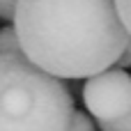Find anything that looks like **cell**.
Wrapping results in <instances>:
<instances>
[{
	"mask_svg": "<svg viewBox=\"0 0 131 131\" xmlns=\"http://www.w3.org/2000/svg\"><path fill=\"white\" fill-rule=\"evenodd\" d=\"M14 30L25 60L60 81L108 71L131 41L115 0H18Z\"/></svg>",
	"mask_w": 131,
	"mask_h": 131,
	"instance_id": "6da1fadb",
	"label": "cell"
},
{
	"mask_svg": "<svg viewBox=\"0 0 131 131\" xmlns=\"http://www.w3.org/2000/svg\"><path fill=\"white\" fill-rule=\"evenodd\" d=\"M69 88L30 60L0 58V131H69Z\"/></svg>",
	"mask_w": 131,
	"mask_h": 131,
	"instance_id": "7a4b0ae2",
	"label": "cell"
},
{
	"mask_svg": "<svg viewBox=\"0 0 131 131\" xmlns=\"http://www.w3.org/2000/svg\"><path fill=\"white\" fill-rule=\"evenodd\" d=\"M83 104L99 124L120 122L131 115V74L124 69H108L85 81Z\"/></svg>",
	"mask_w": 131,
	"mask_h": 131,
	"instance_id": "3957f363",
	"label": "cell"
},
{
	"mask_svg": "<svg viewBox=\"0 0 131 131\" xmlns=\"http://www.w3.org/2000/svg\"><path fill=\"white\" fill-rule=\"evenodd\" d=\"M21 55H23V51H21V41H18L14 25L0 28V58H21Z\"/></svg>",
	"mask_w": 131,
	"mask_h": 131,
	"instance_id": "277c9868",
	"label": "cell"
},
{
	"mask_svg": "<svg viewBox=\"0 0 131 131\" xmlns=\"http://www.w3.org/2000/svg\"><path fill=\"white\" fill-rule=\"evenodd\" d=\"M69 131H97L92 117L85 113V111H74V117H71V124Z\"/></svg>",
	"mask_w": 131,
	"mask_h": 131,
	"instance_id": "5b68a950",
	"label": "cell"
},
{
	"mask_svg": "<svg viewBox=\"0 0 131 131\" xmlns=\"http://www.w3.org/2000/svg\"><path fill=\"white\" fill-rule=\"evenodd\" d=\"M115 7H117V14H120V21L122 25L127 28L131 37V0H115Z\"/></svg>",
	"mask_w": 131,
	"mask_h": 131,
	"instance_id": "8992f818",
	"label": "cell"
},
{
	"mask_svg": "<svg viewBox=\"0 0 131 131\" xmlns=\"http://www.w3.org/2000/svg\"><path fill=\"white\" fill-rule=\"evenodd\" d=\"M18 0H0V18L2 21H14Z\"/></svg>",
	"mask_w": 131,
	"mask_h": 131,
	"instance_id": "52a82bcc",
	"label": "cell"
},
{
	"mask_svg": "<svg viewBox=\"0 0 131 131\" xmlns=\"http://www.w3.org/2000/svg\"><path fill=\"white\" fill-rule=\"evenodd\" d=\"M101 131H131V115H127L120 122H111V124H99Z\"/></svg>",
	"mask_w": 131,
	"mask_h": 131,
	"instance_id": "ba28073f",
	"label": "cell"
},
{
	"mask_svg": "<svg viewBox=\"0 0 131 131\" xmlns=\"http://www.w3.org/2000/svg\"><path fill=\"white\" fill-rule=\"evenodd\" d=\"M127 53H129V55H131V41H129V48H127Z\"/></svg>",
	"mask_w": 131,
	"mask_h": 131,
	"instance_id": "9c48e42d",
	"label": "cell"
}]
</instances>
